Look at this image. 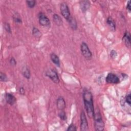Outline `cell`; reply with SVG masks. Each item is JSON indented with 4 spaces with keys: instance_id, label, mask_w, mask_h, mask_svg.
<instances>
[{
    "instance_id": "cell-25",
    "label": "cell",
    "mask_w": 131,
    "mask_h": 131,
    "mask_svg": "<svg viewBox=\"0 0 131 131\" xmlns=\"http://www.w3.org/2000/svg\"><path fill=\"white\" fill-rule=\"evenodd\" d=\"M77 130L76 128V126L74 124H71L69 125V126L68 127L67 130L69 131V130H72V131H76Z\"/></svg>"
},
{
    "instance_id": "cell-20",
    "label": "cell",
    "mask_w": 131,
    "mask_h": 131,
    "mask_svg": "<svg viewBox=\"0 0 131 131\" xmlns=\"http://www.w3.org/2000/svg\"><path fill=\"white\" fill-rule=\"evenodd\" d=\"M58 116L60 118V119L62 120H66L67 119L66 114L63 110H60V112L59 113Z\"/></svg>"
},
{
    "instance_id": "cell-13",
    "label": "cell",
    "mask_w": 131,
    "mask_h": 131,
    "mask_svg": "<svg viewBox=\"0 0 131 131\" xmlns=\"http://www.w3.org/2000/svg\"><path fill=\"white\" fill-rule=\"evenodd\" d=\"M107 24L108 26H109L110 28L111 29V30L114 31H115L116 29V24L114 21V20L113 19V18L111 16L107 17V20H106Z\"/></svg>"
},
{
    "instance_id": "cell-4",
    "label": "cell",
    "mask_w": 131,
    "mask_h": 131,
    "mask_svg": "<svg viewBox=\"0 0 131 131\" xmlns=\"http://www.w3.org/2000/svg\"><path fill=\"white\" fill-rule=\"evenodd\" d=\"M60 10L62 16L68 20L71 17L70 12L68 6L66 3H62L60 5Z\"/></svg>"
},
{
    "instance_id": "cell-16",
    "label": "cell",
    "mask_w": 131,
    "mask_h": 131,
    "mask_svg": "<svg viewBox=\"0 0 131 131\" xmlns=\"http://www.w3.org/2000/svg\"><path fill=\"white\" fill-rule=\"evenodd\" d=\"M53 19L54 23L57 26H61L62 24V20L61 17L57 14H54L53 16Z\"/></svg>"
},
{
    "instance_id": "cell-27",
    "label": "cell",
    "mask_w": 131,
    "mask_h": 131,
    "mask_svg": "<svg viewBox=\"0 0 131 131\" xmlns=\"http://www.w3.org/2000/svg\"><path fill=\"white\" fill-rule=\"evenodd\" d=\"M10 63L11 64V65L13 66H15L16 64V60L14 58L12 57L10 59Z\"/></svg>"
},
{
    "instance_id": "cell-24",
    "label": "cell",
    "mask_w": 131,
    "mask_h": 131,
    "mask_svg": "<svg viewBox=\"0 0 131 131\" xmlns=\"http://www.w3.org/2000/svg\"><path fill=\"white\" fill-rule=\"evenodd\" d=\"M4 27L5 30L8 33H11V29L10 26V24L8 23H5L4 24Z\"/></svg>"
},
{
    "instance_id": "cell-14",
    "label": "cell",
    "mask_w": 131,
    "mask_h": 131,
    "mask_svg": "<svg viewBox=\"0 0 131 131\" xmlns=\"http://www.w3.org/2000/svg\"><path fill=\"white\" fill-rule=\"evenodd\" d=\"M50 58L52 60V61L57 66L59 67L60 66V60L58 57V56L55 54L54 53H52L50 55Z\"/></svg>"
},
{
    "instance_id": "cell-6",
    "label": "cell",
    "mask_w": 131,
    "mask_h": 131,
    "mask_svg": "<svg viewBox=\"0 0 131 131\" xmlns=\"http://www.w3.org/2000/svg\"><path fill=\"white\" fill-rule=\"evenodd\" d=\"M46 75L48 77H49L53 82L55 83H58L59 82L60 80L58 75V73L55 70L51 69L49 70L46 73Z\"/></svg>"
},
{
    "instance_id": "cell-5",
    "label": "cell",
    "mask_w": 131,
    "mask_h": 131,
    "mask_svg": "<svg viewBox=\"0 0 131 131\" xmlns=\"http://www.w3.org/2000/svg\"><path fill=\"white\" fill-rule=\"evenodd\" d=\"M80 130L87 131L89 130V125L85 114L84 111H81L80 114Z\"/></svg>"
},
{
    "instance_id": "cell-9",
    "label": "cell",
    "mask_w": 131,
    "mask_h": 131,
    "mask_svg": "<svg viewBox=\"0 0 131 131\" xmlns=\"http://www.w3.org/2000/svg\"><path fill=\"white\" fill-rule=\"evenodd\" d=\"M5 99H6V102L11 105H14L16 101V99L15 96L13 94L9 93H6Z\"/></svg>"
},
{
    "instance_id": "cell-12",
    "label": "cell",
    "mask_w": 131,
    "mask_h": 131,
    "mask_svg": "<svg viewBox=\"0 0 131 131\" xmlns=\"http://www.w3.org/2000/svg\"><path fill=\"white\" fill-rule=\"evenodd\" d=\"M122 40L127 47H129L130 45V34L128 31H126L122 38Z\"/></svg>"
},
{
    "instance_id": "cell-28",
    "label": "cell",
    "mask_w": 131,
    "mask_h": 131,
    "mask_svg": "<svg viewBox=\"0 0 131 131\" xmlns=\"http://www.w3.org/2000/svg\"><path fill=\"white\" fill-rule=\"evenodd\" d=\"M126 9L129 12H130L131 11V6H130V2L129 1H128L126 5Z\"/></svg>"
},
{
    "instance_id": "cell-10",
    "label": "cell",
    "mask_w": 131,
    "mask_h": 131,
    "mask_svg": "<svg viewBox=\"0 0 131 131\" xmlns=\"http://www.w3.org/2000/svg\"><path fill=\"white\" fill-rule=\"evenodd\" d=\"M56 105L58 109L60 111L63 110L65 108L66 106V101L63 97H59L57 98V102H56Z\"/></svg>"
},
{
    "instance_id": "cell-17",
    "label": "cell",
    "mask_w": 131,
    "mask_h": 131,
    "mask_svg": "<svg viewBox=\"0 0 131 131\" xmlns=\"http://www.w3.org/2000/svg\"><path fill=\"white\" fill-rule=\"evenodd\" d=\"M22 74L26 79H30L31 76V73L29 69L27 67H24L22 70Z\"/></svg>"
},
{
    "instance_id": "cell-21",
    "label": "cell",
    "mask_w": 131,
    "mask_h": 131,
    "mask_svg": "<svg viewBox=\"0 0 131 131\" xmlns=\"http://www.w3.org/2000/svg\"><path fill=\"white\" fill-rule=\"evenodd\" d=\"M124 101L128 104L129 106L131 104V96H130V93H128L126 94L125 97V100Z\"/></svg>"
},
{
    "instance_id": "cell-19",
    "label": "cell",
    "mask_w": 131,
    "mask_h": 131,
    "mask_svg": "<svg viewBox=\"0 0 131 131\" xmlns=\"http://www.w3.org/2000/svg\"><path fill=\"white\" fill-rule=\"evenodd\" d=\"M32 34L36 37H40L41 36V33L39 30L35 27H33L32 29Z\"/></svg>"
},
{
    "instance_id": "cell-29",
    "label": "cell",
    "mask_w": 131,
    "mask_h": 131,
    "mask_svg": "<svg viewBox=\"0 0 131 131\" xmlns=\"http://www.w3.org/2000/svg\"><path fill=\"white\" fill-rule=\"evenodd\" d=\"M19 92L20 94H21L22 95H25V90L24 88L23 87L20 88L19 90Z\"/></svg>"
},
{
    "instance_id": "cell-23",
    "label": "cell",
    "mask_w": 131,
    "mask_h": 131,
    "mask_svg": "<svg viewBox=\"0 0 131 131\" xmlns=\"http://www.w3.org/2000/svg\"><path fill=\"white\" fill-rule=\"evenodd\" d=\"M0 80L2 82H6L8 80L6 75L2 72L0 73Z\"/></svg>"
},
{
    "instance_id": "cell-2",
    "label": "cell",
    "mask_w": 131,
    "mask_h": 131,
    "mask_svg": "<svg viewBox=\"0 0 131 131\" xmlns=\"http://www.w3.org/2000/svg\"><path fill=\"white\" fill-rule=\"evenodd\" d=\"M94 119V126L96 130L102 131L104 128V123L102 120L101 113L98 108L94 110L93 116Z\"/></svg>"
},
{
    "instance_id": "cell-8",
    "label": "cell",
    "mask_w": 131,
    "mask_h": 131,
    "mask_svg": "<svg viewBox=\"0 0 131 131\" xmlns=\"http://www.w3.org/2000/svg\"><path fill=\"white\" fill-rule=\"evenodd\" d=\"M39 23L40 25L45 27H49L50 25V20L48 17L43 13L40 12L38 14Z\"/></svg>"
},
{
    "instance_id": "cell-18",
    "label": "cell",
    "mask_w": 131,
    "mask_h": 131,
    "mask_svg": "<svg viewBox=\"0 0 131 131\" xmlns=\"http://www.w3.org/2000/svg\"><path fill=\"white\" fill-rule=\"evenodd\" d=\"M13 19L14 21L16 23L21 24L22 23V20H21L20 15L17 13L14 14V15L13 16Z\"/></svg>"
},
{
    "instance_id": "cell-11",
    "label": "cell",
    "mask_w": 131,
    "mask_h": 131,
    "mask_svg": "<svg viewBox=\"0 0 131 131\" xmlns=\"http://www.w3.org/2000/svg\"><path fill=\"white\" fill-rule=\"evenodd\" d=\"M80 8L83 12H85L90 7V3L88 1H81L79 3Z\"/></svg>"
},
{
    "instance_id": "cell-26",
    "label": "cell",
    "mask_w": 131,
    "mask_h": 131,
    "mask_svg": "<svg viewBox=\"0 0 131 131\" xmlns=\"http://www.w3.org/2000/svg\"><path fill=\"white\" fill-rule=\"evenodd\" d=\"M117 53L116 52V51L114 50H112L110 52V56L111 57V58L114 59L117 57Z\"/></svg>"
},
{
    "instance_id": "cell-22",
    "label": "cell",
    "mask_w": 131,
    "mask_h": 131,
    "mask_svg": "<svg viewBox=\"0 0 131 131\" xmlns=\"http://www.w3.org/2000/svg\"><path fill=\"white\" fill-rule=\"evenodd\" d=\"M26 2L27 3V6L30 8H33L36 4V1H34V0L33 1H27Z\"/></svg>"
},
{
    "instance_id": "cell-15",
    "label": "cell",
    "mask_w": 131,
    "mask_h": 131,
    "mask_svg": "<svg viewBox=\"0 0 131 131\" xmlns=\"http://www.w3.org/2000/svg\"><path fill=\"white\" fill-rule=\"evenodd\" d=\"M68 22L69 23V24L70 26V27L73 29V30H76L77 28V21L74 19L73 17L72 16L67 20Z\"/></svg>"
},
{
    "instance_id": "cell-7",
    "label": "cell",
    "mask_w": 131,
    "mask_h": 131,
    "mask_svg": "<svg viewBox=\"0 0 131 131\" xmlns=\"http://www.w3.org/2000/svg\"><path fill=\"white\" fill-rule=\"evenodd\" d=\"M105 80L107 83L111 84H117L120 82V79L119 77L112 73H109L107 75Z\"/></svg>"
},
{
    "instance_id": "cell-3",
    "label": "cell",
    "mask_w": 131,
    "mask_h": 131,
    "mask_svg": "<svg viewBox=\"0 0 131 131\" xmlns=\"http://www.w3.org/2000/svg\"><path fill=\"white\" fill-rule=\"evenodd\" d=\"M80 50L81 54L86 59H90L92 56V53L89 49L88 45L84 42H82L80 45Z\"/></svg>"
},
{
    "instance_id": "cell-1",
    "label": "cell",
    "mask_w": 131,
    "mask_h": 131,
    "mask_svg": "<svg viewBox=\"0 0 131 131\" xmlns=\"http://www.w3.org/2000/svg\"><path fill=\"white\" fill-rule=\"evenodd\" d=\"M83 99L88 116L90 118L93 117L94 108L92 93L88 90H84L83 93Z\"/></svg>"
}]
</instances>
